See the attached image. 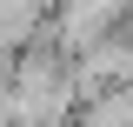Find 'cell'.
<instances>
[{"label": "cell", "instance_id": "7a4b0ae2", "mask_svg": "<svg viewBox=\"0 0 133 127\" xmlns=\"http://www.w3.org/2000/svg\"><path fill=\"white\" fill-rule=\"evenodd\" d=\"M47 20V0H0V54H20Z\"/></svg>", "mask_w": 133, "mask_h": 127}, {"label": "cell", "instance_id": "6da1fadb", "mask_svg": "<svg viewBox=\"0 0 133 127\" xmlns=\"http://www.w3.org/2000/svg\"><path fill=\"white\" fill-rule=\"evenodd\" d=\"M73 127H133V80H107L73 107Z\"/></svg>", "mask_w": 133, "mask_h": 127}, {"label": "cell", "instance_id": "3957f363", "mask_svg": "<svg viewBox=\"0 0 133 127\" xmlns=\"http://www.w3.org/2000/svg\"><path fill=\"white\" fill-rule=\"evenodd\" d=\"M0 74H7V54H0Z\"/></svg>", "mask_w": 133, "mask_h": 127}]
</instances>
